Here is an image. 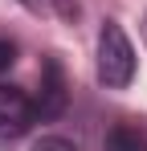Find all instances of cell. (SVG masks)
<instances>
[{
  "instance_id": "obj_1",
  "label": "cell",
  "mask_w": 147,
  "mask_h": 151,
  "mask_svg": "<svg viewBox=\"0 0 147 151\" xmlns=\"http://www.w3.org/2000/svg\"><path fill=\"white\" fill-rule=\"evenodd\" d=\"M135 78V45L119 21H106L98 33V82L106 90H127Z\"/></svg>"
},
{
  "instance_id": "obj_2",
  "label": "cell",
  "mask_w": 147,
  "mask_h": 151,
  "mask_svg": "<svg viewBox=\"0 0 147 151\" xmlns=\"http://www.w3.org/2000/svg\"><path fill=\"white\" fill-rule=\"evenodd\" d=\"M33 119H37L33 98L17 86H0V143H12V139L29 135Z\"/></svg>"
},
{
  "instance_id": "obj_3",
  "label": "cell",
  "mask_w": 147,
  "mask_h": 151,
  "mask_svg": "<svg viewBox=\"0 0 147 151\" xmlns=\"http://www.w3.org/2000/svg\"><path fill=\"white\" fill-rule=\"evenodd\" d=\"M33 110L41 114V119H57L61 110H66V74H61V65H57V57H45V70H41V94L33 102Z\"/></svg>"
},
{
  "instance_id": "obj_4",
  "label": "cell",
  "mask_w": 147,
  "mask_h": 151,
  "mask_svg": "<svg viewBox=\"0 0 147 151\" xmlns=\"http://www.w3.org/2000/svg\"><path fill=\"white\" fill-rule=\"evenodd\" d=\"M106 151H143V143H139V135H131V131H115L110 143H106Z\"/></svg>"
},
{
  "instance_id": "obj_5",
  "label": "cell",
  "mask_w": 147,
  "mask_h": 151,
  "mask_svg": "<svg viewBox=\"0 0 147 151\" xmlns=\"http://www.w3.org/2000/svg\"><path fill=\"white\" fill-rule=\"evenodd\" d=\"M33 151H78V147H74L70 139H61V135H49V139H41Z\"/></svg>"
},
{
  "instance_id": "obj_6",
  "label": "cell",
  "mask_w": 147,
  "mask_h": 151,
  "mask_svg": "<svg viewBox=\"0 0 147 151\" xmlns=\"http://www.w3.org/2000/svg\"><path fill=\"white\" fill-rule=\"evenodd\" d=\"M12 61H17V49H12L8 41H0V74H4V70H8Z\"/></svg>"
}]
</instances>
